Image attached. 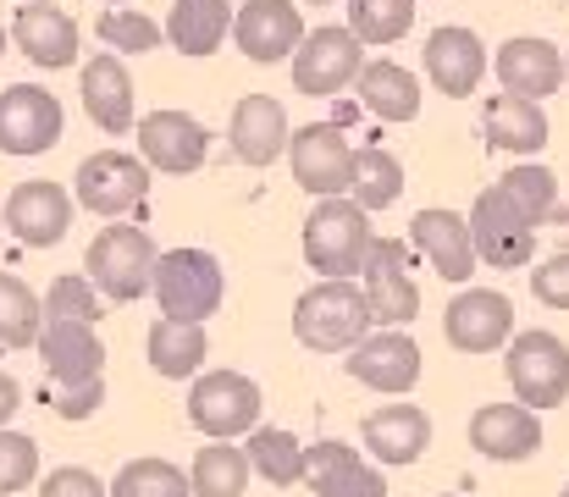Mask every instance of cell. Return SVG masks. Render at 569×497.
Here are the masks:
<instances>
[{
	"mask_svg": "<svg viewBox=\"0 0 569 497\" xmlns=\"http://www.w3.org/2000/svg\"><path fill=\"white\" fill-rule=\"evenodd\" d=\"M44 321H100L106 310H100V288L89 282V277H56L50 288H44Z\"/></svg>",
	"mask_w": 569,
	"mask_h": 497,
	"instance_id": "ab89813d",
	"label": "cell"
},
{
	"mask_svg": "<svg viewBox=\"0 0 569 497\" xmlns=\"http://www.w3.org/2000/svg\"><path fill=\"white\" fill-rule=\"evenodd\" d=\"M492 67H498V83L509 95H526V100H548L565 83V56L548 39H509Z\"/></svg>",
	"mask_w": 569,
	"mask_h": 497,
	"instance_id": "4316f807",
	"label": "cell"
},
{
	"mask_svg": "<svg viewBox=\"0 0 569 497\" xmlns=\"http://www.w3.org/2000/svg\"><path fill=\"white\" fill-rule=\"evenodd\" d=\"M310 6H332V0H310Z\"/></svg>",
	"mask_w": 569,
	"mask_h": 497,
	"instance_id": "681fc988",
	"label": "cell"
},
{
	"mask_svg": "<svg viewBox=\"0 0 569 497\" xmlns=\"http://www.w3.org/2000/svg\"><path fill=\"white\" fill-rule=\"evenodd\" d=\"M531 288L548 310H569V255H553L531 271Z\"/></svg>",
	"mask_w": 569,
	"mask_h": 497,
	"instance_id": "b9f144b4",
	"label": "cell"
},
{
	"mask_svg": "<svg viewBox=\"0 0 569 497\" xmlns=\"http://www.w3.org/2000/svg\"><path fill=\"white\" fill-rule=\"evenodd\" d=\"M72 188H78V205H83V210L117 221V216H128V210L144 205V193H150V166L139 161V156H128V150H94L89 161L78 166Z\"/></svg>",
	"mask_w": 569,
	"mask_h": 497,
	"instance_id": "8fae6325",
	"label": "cell"
},
{
	"mask_svg": "<svg viewBox=\"0 0 569 497\" xmlns=\"http://www.w3.org/2000/svg\"><path fill=\"white\" fill-rule=\"evenodd\" d=\"M44 331V305L28 282H17L11 271H0V342L6 348H33Z\"/></svg>",
	"mask_w": 569,
	"mask_h": 497,
	"instance_id": "e575fe53",
	"label": "cell"
},
{
	"mask_svg": "<svg viewBox=\"0 0 569 497\" xmlns=\"http://www.w3.org/2000/svg\"><path fill=\"white\" fill-rule=\"evenodd\" d=\"M470 448L487 454V459H498V465L531 459L542 448V420H537L531 404H487L470 420Z\"/></svg>",
	"mask_w": 569,
	"mask_h": 497,
	"instance_id": "d6986e66",
	"label": "cell"
},
{
	"mask_svg": "<svg viewBox=\"0 0 569 497\" xmlns=\"http://www.w3.org/2000/svg\"><path fill=\"white\" fill-rule=\"evenodd\" d=\"M360 277H366L360 294H366L371 327H409L420 316V288L409 277V249L398 238H371Z\"/></svg>",
	"mask_w": 569,
	"mask_h": 497,
	"instance_id": "9c48e42d",
	"label": "cell"
},
{
	"mask_svg": "<svg viewBox=\"0 0 569 497\" xmlns=\"http://www.w3.org/2000/svg\"><path fill=\"white\" fill-rule=\"evenodd\" d=\"M293 182L316 199H332V193H349V177H355V145L338 122H310L293 133Z\"/></svg>",
	"mask_w": 569,
	"mask_h": 497,
	"instance_id": "5bb4252c",
	"label": "cell"
},
{
	"mask_svg": "<svg viewBox=\"0 0 569 497\" xmlns=\"http://www.w3.org/2000/svg\"><path fill=\"white\" fill-rule=\"evenodd\" d=\"M343 370H349L355 381H366L371 392L403 398V392H415V381H420V348H415V337L403 327H377L343 354Z\"/></svg>",
	"mask_w": 569,
	"mask_h": 497,
	"instance_id": "7c38bea8",
	"label": "cell"
},
{
	"mask_svg": "<svg viewBox=\"0 0 569 497\" xmlns=\"http://www.w3.org/2000/svg\"><path fill=\"white\" fill-rule=\"evenodd\" d=\"M33 476H39V443L0 426V497L33 487Z\"/></svg>",
	"mask_w": 569,
	"mask_h": 497,
	"instance_id": "60d3db41",
	"label": "cell"
},
{
	"mask_svg": "<svg viewBox=\"0 0 569 497\" xmlns=\"http://www.w3.org/2000/svg\"><path fill=\"white\" fill-rule=\"evenodd\" d=\"M498 188L520 205V216H526L531 227H542V221L559 216V177H553L548 166H509V171L498 177Z\"/></svg>",
	"mask_w": 569,
	"mask_h": 497,
	"instance_id": "d590c367",
	"label": "cell"
},
{
	"mask_svg": "<svg viewBox=\"0 0 569 497\" xmlns=\"http://www.w3.org/2000/svg\"><path fill=\"white\" fill-rule=\"evenodd\" d=\"M371 238H377L371 210H360L349 193H332V199H316V210L305 221V260L327 282H355L360 266H366Z\"/></svg>",
	"mask_w": 569,
	"mask_h": 497,
	"instance_id": "6da1fadb",
	"label": "cell"
},
{
	"mask_svg": "<svg viewBox=\"0 0 569 497\" xmlns=\"http://www.w3.org/2000/svg\"><path fill=\"white\" fill-rule=\"evenodd\" d=\"M0 56H6V28H0Z\"/></svg>",
	"mask_w": 569,
	"mask_h": 497,
	"instance_id": "7dc6e473",
	"label": "cell"
},
{
	"mask_svg": "<svg viewBox=\"0 0 569 497\" xmlns=\"http://www.w3.org/2000/svg\"><path fill=\"white\" fill-rule=\"evenodd\" d=\"M33 348H39V359H44L56 387H83V381L106 376V342H100V331L89 321H44Z\"/></svg>",
	"mask_w": 569,
	"mask_h": 497,
	"instance_id": "ac0fdd59",
	"label": "cell"
},
{
	"mask_svg": "<svg viewBox=\"0 0 569 497\" xmlns=\"http://www.w3.org/2000/svg\"><path fill=\"white\" fill-rule=\"evenodd\" d=\"M305 481L316 497H381V470L360 459L355 443H305Z\"/></svg>",
	"mask_w": 569,
	"mask_h": 497,
	"instance_id": "7402d4cb",
	"label": "cell"
},
{
	"mask_svg": "<svg viewBox=\"0 0 569 497\" xmlns=\"http://www.w3.org/2000/svg\"><path fill=\"white\" fill-rule=\"evenodd\" d=\"M111 497H193V487L189 476L178 465H167V459H133V465L117 470Z\"/></svg>",
	"mask_w": 569,
	"mask_h": 497,
	"instance_id": "74e56055",
	"label": "cell"
},
{
	"mask_svg": "<svg viewBox=\"0 0 569 497\" xmlns=\"http://www.w3.org/2000/svg\"><path fill=\"white\" fill-rule=\"evenodd\" d=\"M288 61H293V89L327 100V95L355 89V78L366 67V44L355 39V28H305V39Z\"/></svg>",
	"mask_w": 569,
	"mask_h": 497,
	"instance_id": "52a82bcc",
	"label": "cell"
},
{
	"mask_svg": "<svg viewBox=\"0 0 569 497\" xmlns=\"http://www.w3.org/2000/svg\"><path fill=\"white\" fill-rule=\"evenodd\" d=\"M0 221L17 232V243L28 249H56L72 227V193L50 177H33V182H17L11 199L0 205Z\"/></svg>",
	"mask_w": 569,
	"mask_h": 497,
	"instance_id": "9a60e30c",
	"label": "cell"
},
{
	"mask_svg": "<svg viewBox=\"0 0 569 497\" xmlns=\"http://www.w3.org/2000/svg\"><path fill=\"white\" fill-rule=\"evenodd\" d=\"M94 28H100V39H106L117 56H144V50L161 44V28H156L144 11H128V6H106Z\"/></svg>",
	"mask_w": 569,
	"mask_h": 497,
	"instance_id": "f35d334b",
	"label": "cell"
},
{
	"mask_svg": "<svg viewBox=\"0 0 569 497\" xmlns=\"http://www.w3.org/2000/svg\"><path fill=\"white\" fill-rule=\"evenodd\" d=\"M227 33H232V0H172V17H167V44L172 50L216 56Z\"/></svg>",
	"mask_w": 569,
	"mask_h": 497,
	"instance_id": "f546056e",
	"label": "cell"
},
{
	"mask_svg": "<svg viewBox=\"0 0 569 497\" xmlns=\"http://www.w3.org/2000/svg\"><path fill=\"white\" fill-rule=\"evenodd\" d=\"M22 6H56V0H22Z\"/></svg>",
	"mask_w": 569,
	"mask_h": 497,
	"instance_id": "bcb514c9",
	"label": "cell"
},
{
	"mask_svg": "<svg viewBox=\"0 0 569 497\" xmlns=\"http://www.w3.org/2000/svg\"><path fill=\"white\" fill-rule=\"evenodd\" d=\"M243 454H249V470H260L271 487H293V481H305V443H299L293 431L254 426Z\"/></svg>",
	"mask_w": 569,
	"mask_h": 497,
	"instance_id": "836d02e7",
	"label": "cell"
},
{
	"mask_svg": "<svg viewBox=\"0 0 569 497\" xmlns=\"http://www.w3.org/2000/svg\"><path fill=\"white\" fill-rule=\"evenodd\" d=\"M11 44L44 67V72H61L78 61V22L61 11V6H17L11 17Z\"/></svg>",
	"mask_w": 569,
	"mask_h": 497,
	"instance_id": "ffe728a7",
	"label": "cell"
},
{
	"mask_svg": "<svg viewBox=\"0 0 569 497\" xmlns=\"http://www.w3.org/2000/svg\"><path fill=\"white\" fill-rule=\"evenodd\" d=\"M189 487L193 497H243V487H249V454L232 448V443H204L193 454Z\"/></svg>",
	"mask_w": 569,
	"mask_h": 497,
	"instance_id": "1f68e13d",
	"label": "cell"
},
{
	"mask_svg": "<svg viewBox=\"0 0 569 497\" xmlns=\"http://www.w3.org/2000/svg\"><path fill=\"white\" fill-rule=\"evenodd\" d=\"M100 404H106V376H100V381H83V387H61L56 415H61V420H89Z\"/></svg>",
	"mask_w": 569,
	"mask_h": 497,
	"instance_id": "ee69618b",
	"label": "cell"
},
{
	"mask_svg": "<svg viewBox=\"0 0 569 497\" xmlns=\"http://www.w3.org/2000/svg\"><path fill=\"white\" fill-rule=\"evenodd\" d=\"M355 95L381 122H415L420 117V78L398 61H366L360 78H355Z\"/></svg>",
	"mask_w": 569,
	"mask_h": 497,
	"instance_id": "f1b7e54d",
	"label": "cell"
},
{
	"mask_svg": "<svg viewBox=\"0 0 569 497\" xmlns=\"http://www.w3.org/2000/svg\"><path fill=\"white\" fill-rule=\"evenodd\" d=\"M565 83H569V56H565Z\"/></svg>",
	"mask_w": 569,
	"mask_h": 497,
	"instance_id": "c3c4849f",
	"label": "cell"
},
{
	"mask_svg": "<svg viewBox=\"0 0 569 497\" xmlns=\"http://www.w3.org/2000/svg\"><path fill=\"white\" fill-rule=\"evenodd\" d=\"M360 443H366V454L377 465H415L426 454V443H431V420L415 404H387L377 415H366Z\"/></svg>",
	"mask_w": 569,
	"mask_h": 497,
	"instance_id": "484cf974",
	"label": "cell"
},
{
	"mask_svg": "<svg viewBox=\"0 0 569 497\" xmlns=\"http://www.w3.org/2000/svg\"><path fill=\"white\" fill-rule=\"evenodd\" d=\"M83 111H89V122L100 133H128L139 122L133 117V78H128L117 50L83 61Z\"/></svg>",
	"mask_w": 569,
	"mask_h": 497,
	"instance_id": "d4e9b609",
	"label": "cell"
},
{
	"mask_svg": "<svg viewBox=\"0 0 569 497\" xmlns=\"http://www.w3.org/2000/svg\"><path fill=\"white\" fill-rule=\"evenodd\" d=\"M503 376H509L520 404L559 409L569 398V348L553 331H520L503 354Z\"/></svg>",
	"mask_w": 569,
	"mask_h": 497,
	"instance_id": "ba28073f",
	"label": "cell"
},
{
	"mask_svg": "<svg viewBox=\"0 0 569 497\" xmlns=\"http://www.w3.org/2000/svg\"><path fill=\"white\" fill-rule=\"evenodd\" d=\"M227 145L243 166H271L288 156V111L271 95H243L227 122Z\"/></svg>",
	"mask_w": 569,
	"mask_h": 497,
	"instance_id": "44dd1931",
	"label": "cell"
},
{
	"mask_svg": "<svg viewBox=\"0 0 569 497\" xmlns=\"http://www.w3.org/2000/svg\"><path fill=\"white\" fill-rule=\"evenodd\" d=\"M481 133L492 150L503 156H537L548 145V117H542V100H526V95H492L487 111H481Z\"/></svg>",
	"mask_w": 569,
	"mask_h": 497,
	"instance_id": "83f0119b",
	"label": "cell"
},
{
	"mask_svg": "<svg viewBox=\"0 0 569 497\" xmlns=\"http://www.w3.org/2000/svg\"><path fill=\"white\" fill-rule=\"evenodd\" d=\"M481 72H487V50H481V39L470 33V28H431L426 33V78L442 89V95H453V100H465L476 83H481Z\"/></svg>",
	"mask_w": 569,
	"mask_h": 497,
	"instance_id": "cb8c5ba5",
	"label": "cell"
},
{
	"mask_svg": "<svg viewBox=\"0 0 569 497\" xmlns=\"http://www.w3.org/2000/svg\"><path fill=\"white\" fill-rule=\"evenodd\" d=\"M83 277L100 288V299L111 305H133L150 294L156 282V243L144 227H128V221H111L94 232L89 255H83Z\"/></svg>",
	"mask_w": 569,
	"mask_h": 497,
	"instance_id": "7a4b0ae2",
	"label": "cell"
},
{
	"mask_svg": "<svg viewBox=\"0 0 569 497\" xmlns=\"http://www.w3.org/2000/svg\"><path fill=\"white\" fill-rule=\"evenodd\" d=\"M293 331L305 348L316 354H349L366 331H371V310H366V294L355 282H316L310 294H299L293 305Z\"/></svg>",
	"mask_w": 569,
	"mask_h": 497,
	"instance_id": "3957f363",
	"label": "cell"
},
{
	"mask_svg": "<svg viewBox=\"0 0 569 497\" xmlns=\"http://www.w3.org/2000/svg\"><path fill=\"white\" fill-rule=\"evenodd\" d=\"M349 28L360 44H398L415 28V0H349Z\"/></svg>",
	"mask_w": 569,
	"mask_h": 497,
	"instance_id": "8d00e7d4",
	"label": "cell"
},
{
	"mask_svg": "<svg viewBox=\"0 0 569 497\" xmlns=\"http://www.w3.org/2000/svg\"><path fill=\"white\" fill-rule=\"evenodd\" d=\"M448 497H453V493H448Z\"/></svg>",
	"mask_w": 569,
	"mask_h": 497,
	"instance_id": "f5cc1de1",
	"label": "cell"
},
{
	"mask_svg": "<svg viewBox=\"0 0 569 497\" xmlns=\"http://www.w3.org/2000/svg\"><path fill=\"white\" fill-rule=\"evenodd\" d=\"M204 354H210V342H204V327H199V321L161 316V321L150 327V365H156L161 376H172V381H193V376L204 370Z\"/></svg>",
	"mask_w": 569,
	"mask_h": 497,
	"instance_id": "4dcf8cb0",
	"label": "cell"
},
{
	"mask_svg": "<svg viewBox=\"0 0 569 497\" xmlns=\"http://www.w3.org/2000/svg\"><path fill=\"white\" fill-rule=\"evenodd\" d=\"M565 497H569V487H565Z\"/></svg>",
	"mask_w": 569,
	"mask_h": 497,
	"instance_id": "816d5d0a",
	"label": "cell"
},
{
	"mask_svg": "<svg viewBox=\"0 0 569 497\" xmlns=\"http://www.w3.org/2000/svg\"><path fill=\"white\" fill-rule=\"evenodd\" d=\"M232 39L249 61L277 67V61H288L299 50L305 17H299L293 0H243V6H232Z\"/></svg>",
	"mask_w": 569,
	"mask_h": 497,
	"instance_id": "2e32d148",
	"label": "cell"
},
{
	"mask_svg": "<svg viewBox=\"0 0 569 497\" xmlns=\"http://www.w3.org/2000/svg\"><path fill=\"white\" fill-rule=\"evenodd\" d=\"M465 221H470V243H476V260H481V266H498V271L531 266V255H537V227L520 216V205H515L498 182L476 193V205H470Z\"/></svg>",
	"mask_w": 569,
	"mask_h": 497,
	"instance_id": "8992f818",
	"label": "cell"
},
{
	"mask_svg": "<svg viewBox=\"0 0 569 497\" xmlns=\"http://www.w3.org/2000/svg\"><path fill=\"white\" fill-rule=\"evenodd\" d=\"M39 497H111V487L94 476V470H50L44 476V487H39Z\"/></svg>",
	"mask_w": 569,
	"mask_h": 497,
	"instance_id": "7bdbcfd3",
	"label": "cell"
},
{
	"mask_svg": "<svg viewBox=\"0 0 569 497\" xmlns=\"http://www.w3.org/2000/svg\"><path fill=\"white\" fill-rule=\"evenodd\" d=\"M442 331L459 354H492L509 342L515 331V305L498 288H465L448 310H442Z\"/></svg>",
	"mask_w": 569,
	"mask_h": 497,
	"instance_id": "e0dca14e",
	"label": "cell"
},
{
	"mask_svg": "<svg viewBox=\"0 0 569 497\" xmlns=\"http://www.w3.org/2000/svg\"><path fill=\"white\" fill-rule=\"evenodd\" d=\"M106 6H117V0H106Z\"/></svg>",
	"mask_w": 569,
	"mask_h": 497,
	"instance_id": "f907efd6",
	"label": "cell"
},
{
	"mask_svg": "<svg viewBox=\"0 0 569 497\" xmlns=\"http://www.w3.org/2000/svg\"><path fill=\"white\" fill-rule=\"evenodd\" d=\"M17 409H22V387H17V381H11V376L0 370V426H6V420H11Z\"/></svg>",
	"mask_w": 569,
	"mask_h": 497,
	"instance_id": "f6af8a7d",
	"label": "cell"
},
{
	"mask_svg": "<svg viewBox=\"0 0 569 497\" xmlns=\"http://www.w3.org/2000/svg\"><path fill=\"white\" fill-rule=\"evenodd\" d=\"M150 294H156L161 316L199 321V327H204V321L221 310L227 282H221L216 255H204V249H167V255H156V282H150Z\"/></svg>",
	"mask_w": 569,
	"mask_h": 497,
	"instance_id": "277c9868",
	"label": "cell"
},
{
	"mask_svg": "<svg viewBox=\"0 0 569 497\" xmlns=\"http://www.w3.org/2000/svg\"><path fill=\"white\" fill-rule=\"evenodd\" d=\"M260 387L243 370H204L189 387V420L210 437V443H232L249 437L260 426Z\"/></svg>",
	"mask_w": 569,
	"mask_h": 497,
	"instance_id": "5b68a950",
	"label": "cell"
},
{
	"mask_svg": "<svg viewBox=\"0 0 569 497\" xmlns=\"http://www.w3.org/2000/svg\"><path fill=\"white\" fill-rule=\"evenodd\" d=\"M67 111L50 89L39 83H11L0 89V156H44L61 145Z\"/></svg>",
	"mask_w": 569,
	"mask_h": 497,
	"instance_id": "30bf717a",
	"label": "cell"
},
{
	"mask_svg": "<svg viewBox=\"0 0 569 497\" xmlns=\"http://www.w3.org/2000/svg\"><path fill=\"white\" fill-rule=\"evenodd\" d=\"M398 193H403V166L392 150H355V177H349V199L360 205V210H387V205H398Z\"/></svg>",
	"mask_w": 569,
	"mask_h": 497,
	"instance_id": "d6a6232c",
	"label": "cell"
},
{
	"mask_svg": "<svg viewBox=\"0 0 569 497\" xmlns=\"http://www.w3.org/2000/svg\"><path fill=\"white\" fill-rule=\"evenodd\" d=\"M409 238L415 249L437 266L442 282H470L476 271V243H470V221L459 210H420L409 221Z\"/></svg>",
	"mask_w": 569,
	"mask_h": 497,
	"instance_id": "603a6c76",
	"label": "cell"
},
{
	"mask_svg": "<svg viewBox=\"0 0 569 497\" xmlns=\"http://www.w3.org/2000/svg\"><path fill=\"white\" fill-rule=\"evenodd\" d=\"M133 133H139V161L167 177H189L210 156V133L189 111H150L133 122Z\"/></svg>",
	"mask_w": 569,
	"mask_h": 497,
	"instance_id": "4fadbf2b",
	"label": "cell"
}]
</instances>
